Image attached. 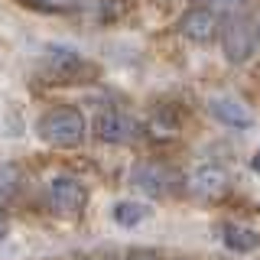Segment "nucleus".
<instances>
[{
    "instance_id": "obj_6",
    "label": "nucleus",
    "mask_w": 260,
    "mask_h": 260,
    "mask_svg": "<svg viewBox=\"0 0 260 260\" xmlns=\"http://www.w3.org/2000/svg\"><path fill=\"white\" fill-rule=\"evenodd\" d=\"M208 111L221 120L224 127H234V130H247L254 127V111L234 94H215L208 98Z\"/></svg>"
},
{
    "instance_id": "obj_4",
    "label": "nucleus",
    "mask_w": 260,
    "mask_h": 260,
    "mask_svg": "<svg viewBox=\"0 0 260 260\" xmlns=\"http://www.w3.org/2000/svg\"><path fill=\"white\" fill-rule=\"evenodd\" d=\"M221 26H224V23H221V16H218V10L211 4L192 7V10H185L182 20H179V32H182L189 43H199V46L218 39V36H221Z\"/></svg>"
},
{
    "instance_id": "obj_16",
    "label": "nucleus",
    "mask_w": 260,
    "mask_h": 260,
    "mask_svg": "<svg viewBox=\"0 0 260 260\" xmlns=\"http://www.w3.org/2000/svg\"><path fill=\"white\" fill-rule=\"evenodd\" d=\"M257 29H260V20H257Z\"/></svg>"
},
{
    "instance_id": "obj_9",
    "label": "nucleus",
    "mask_w": 260,
    "mask_h": 260,
    "mask_svg": "<svg viewBox=\"0 0 260 260\" xmlns=\"http://www.w3.org/2000/svg\"><path fill=\"white\" fill-rule=\"evenodd\" d=\"M46 59H49V69L55 75H75L81 65H85V59H81L75 49H65V46H49Z\"/></svg>"
},
{
    "instance_id": "obj_14",
    "label": "nucleus",
    "mask_w": 260,
    "mask_h": 260,
    "mask_svg": "<svg viewBox=\"0 0 260 260\" xmlns=\"http://www.w3.org/2000/svg\"><path fill=\"white\" fill-rule=\"evenodd\" d=\"M124 260H156V254H150V250H130Z\"/></svg>"
},
{
    "instance_id": "obj_13",
    "label": "nucleus",
    "mask_w": 260,
    "mask_h": 260,
    "mask_svg": "<svg viewBox=\"0 0 260 260\" xmlns=\"http://www.w3.org/2000/svg\"><path fill=\"white\" fill-rule=\"evenodd\" d=\"M211 7H215L218 13H244V7H247V0H208Z\"/></svg>"
},
{
    "instance_id": "obj_12",
    "label": "nucleus",
    "mask_w": 260,
    "mask_h": 260,
    "mask_svg": "<svg viewBox=\"0 0 260 260\" xmlns=\"http://www.w3.org/2000/svg\"><path fill=\"white\" fill-rule=\"evenodd\" d=\"M143 218H146V205H140V202H120V205H114V221L124 224V228L140 224Z\"/></svg>"
},
{
    "instance_id": "obj_15",
    "label": "nucleus",
    "mask_w": 260,
    "mask_h": 260,
    "mask_svg": "<svg viewBox=\"0 0 260 260\" xmlns=\"http://www.w3.org/2000/svg\"><path fill=\"white\" fill-rule=\"evenodd\" d=\"M250 166H254V169H257V173H260V150L254 153V156H250Z\"/></svg>"
},
{
    "instance_id": "obj_8",
    "label": "nucleus",
    "mask_w": 260,
    "mask_h": 260,
    "mask_svg": "<svg viewBox=\"0 0 260 260\" xmlns=\"http://www.w3.org/2000/svg\"><path fill=\"white\" fill-rule=\"evenodd\" d=\"M189 185H192V192H199V195L218 199V195H224V189H228V176L218 166H199L189 176Z\"/></svg>"
},
{
    "instance_id": "obj_7",
    "label": "nucleus",
    "mask_w": 260,
    "mask_h": 260,
    "mask_svg": "<svg viewBox=\"0 0 260 260\" xmlns=\"http://www.w3.org/2000/svg\"><path fill=\"white\" fill-rule=\"evenodd\" d=\"M130 182L137 185V189H143L146 195H166L169 189H173V173L169 169L156 166V162H140V166L130 173Z\"/></svg>"
},
{
    "instance_id": "obj_5",
    "label": "nucleus",
    "mask_w": 260,
    "mask_h": 260,
    "mask_svg": "<svg viewBox=\"0 0 260 260\" xmlns=\"http://www.w3.org/2000/svg\"><path fill=\"white\" fill-rule=\"evenodd\" d=\"M94 137L104 143H130L140 137V124L120 108H104L94 117Z\"/></svg>"
},
{
    "instance_id": "obj_1",
    "label": "nucleus",
    "mask_w": 260,
    "mask_h": 260,
    "mask_svg": "<svg viewBox=\"0 0 260 260\" xmlns=\"http://www.w3.org/2000/svg\"><path fill=\"white\" fill-rule=\"evenodd\" d=\"M85 114L78 108H49L36 120L39 140L49 146H78L85 140Z\"/></svg>"
},
{
    "instance_id": "obj_2",
    "label": "nucleus",
    "mask_w": 260,
    "mask_h": 260,
    "mask_svg": "<svg viewBox=\"0 0 260 260\" xmlns=\"http://www.w3.org/2000/svg\"><path fill=\"white\" fill-rule=\"evenodd\" d=\"M221 52L228 62L234 65H244L250 55L257 52V43H260V29L257 23H250L244 13H231V20L221 26Z\"/></svg>"
},
{
    "instance_id": "obj_11",
    "label": "nucleus",
    "mask_w": 260,
    "mask_h": 260,
    "mask_svg": "<svg viewBox=\"0 0 260 260\" xmlns=\"http://www.w3.org/2000/svg\"><path fill=\"white\" fill-rule=\"evenodd\" d=\"M20 185H23L20 169H16L13 162H0V211L20 195Z\"/></svg>"
},
{
    "instance_id": "obj_3",
    "label": "nucleus",
    "mask_w": 260,
    "mask_h": 260,
    "mask_svg": "<svg viewBox=\"0 0 260 260\" xmlns=\"http://www.w3.org/2000/svg\"><path fill=\"white\" fill-rule=\"evenodd\" d=\"M46 199H49V205H52L55 211L72 215V211H81V208H85L88 189H85V182H81L78 176L59 173V176H52L46 182Z\"/></svg>"
},
{
    "instance_id": "obj_10",
    "label": "nucleus",
    "mask_w": 260,
    "mask_h": 260,
    "mask_svg": "<svg viewBox=\"0 0 260 260\" xmlns=\"http://www.w3.org/2000/svg\"><path fill=\"white\" fill-rule=\"evenodd\" d=\"M224 244L234 254H250V250H257L260 234L254 228H244V224H224Z\"/></svg>"
}]
</instances>
